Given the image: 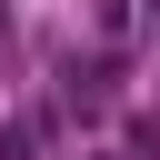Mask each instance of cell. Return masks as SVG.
Listing matches in <instances>:
<instances>
[{
	"mask_svg": "<svg viewBox=\"0 0 160 160\" xmlns=\"http://www.w3.org/2000/svg\"><path fill=\"white\" fill-rule=\"evenodd\" d=\"M70 80H80V100H120V60H110V50H100V60H80Z\"/></svg>",
	"mask_w": 160,
	"mask_h": 160,
	"instance_id": "1",
	"label": "cell"
},
{
	"mask_svg": "<svg viewBox=\"0 0 160 160\" xmlns=\"http://www.w3.org/2000/svg\"><path fill=\"white\" fill-rule=\"evenodd\" d=\"M90 20H100V40H110V60H120V40L140 30V10H130V0H90Z\"/></svg>",
	"mask_w": 160,
	"mask_h": 160,
	"instance_id": "2",
	"label": "cell"
},
{
	"mask_svg": "<svg viewBox=\"0 0 160 160\" xmlns=\"http://www.w3.org/2000/svg\"><path fill=\"white\" fill-rule=\"evenodd\" d=\"M130 150H140V160H160V120H150V110L130 120Z\"/></svg>",
	"mask_w": 160,
	"mask_h": 160,
	"instance_id": "3",
	"label": "cell"
},
{
	"mask_svg": "<svg viewBox=\"0 0 160 160\" xmlns=\"http://www.w3.org/2000/svg\"><path fill=\"white\" fill-rule=\"evenodd\" d=\"M0 160H30V130L20 120H0Z\"/></svg>",
	"mask_w": 160,
	"mask_h": 160,
	"instance_id": "4",
	"label": "cell"
}]
</instances>
